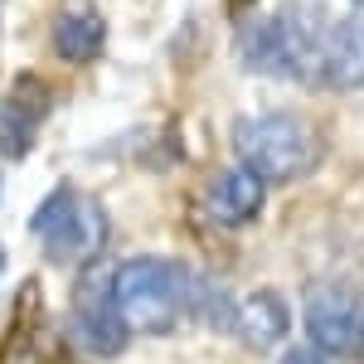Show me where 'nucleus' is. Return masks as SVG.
I'll list each match as a JSON object with an SVG mask.
<instances>
[{"mask_svg":"<svg viewBox=\"0 0 364 364\" xmlns=\"http://www.w3.org/2000/svg\"><path fill=\"white\" fill-rule=\"evenodd\" d=\"M195 277L170 257H132L112 267V306L132 336H166L190 306Z\"/></svg>","mask_w":364,"mask_h":364,"instance_id":"nucleus-1","label":"nucleus"},{"mask_svg":"<svg viewBox=\"0 0 364 364\" xmlns=\"http://www.w3.org/2000/svg\"><path fill=\"white\" fill-rule=\"evenodd\" d=\"M233 151L238 166H248L262 180H301L316 161H321V141L301 117L291 112H262V117H243L233 127Z\"/></svg>","mask_w":364,"mask_h":364,"instance_id":"nucleus-2","label":"nucleus"},{"mask_svg":"<svg viewBox=\"0 0 364 364\" xmlns=\"http://www.w3.org/2000/svg\"><path fill=\"white\" fill-rule=\"evenodd\" d=\"M360 326L364 306L360 291L345 282H316L306 291V331L316 340V350L326 355H355L360 350Z\"/></svg>","mask_w":364,"mask_h":364,"instance_id":"nucleus-3","label":"nucleus"},{"mask_svg":"<svg viewBox=\"0 0 364 364\" xmlns=\"http://www.w3.org/2000/svg\"><path fill=\"white\" fill-rule=\"evenodd\" d=\"M73 336L83 340L92 355H117L127 345V326L112 306V267H92L78 291H73Z\"/></svg>","mask_w":364,"mask_h":364,"instance_id":"nucleus-4","label":"nucleus"},{"mask_svg":"<svg viewBox=\"0 0 364 364\" xmlns=\"http://www.w3.org/2000/svg\"><path fill=\"white\" fill-rule=\"evenodd\" d=\"M238 54L252 73H296V39H291V25H287V10L243 25Z\"/></svg>","mask_w":364,"mask_h":364,"instance_id":"nucleus-5","label":"nucleus"},{"mask_svg":"<svg viewBox=\"0 0 364 364\" xmlns=\"http://www.w3.org/2000/svg\"><path fill=\"white\" fill-rule=\"evenodd\" d=\"M262 175H252L248 166H228L209 180V214L219 219L224 228H243L262 214Z\"/></svg>","mask_w":364,"mask_h":364,"instance_id":"nucleus-6","label":"nucleus"},{"mask_svg":"<svg viewBox=\"0 0 364 364\" xmlns=\"http://www.w3.org/2000/svg\"><path fill=\"white\" fill-rule=\"evenodd\" d=\"M233 331H238V340L248 350H277L282 340H287V331H291V311L282 301V291L262 287V291L243 296L233 306Z\"/></svg>","mask_w":364,"mask_h":364,"instance_id":"nucleus-7","label":"nucleus"},{"mask_svg":"<svg viewBox=\"0 0 364 364\" xmlns=\"http://www.w3.org/2000/svg\"><path fill=\"white\" fill-rule=\"evenodd\" d=\"M321 78L331 87H364V10H355V15H345V20L331 25Z\"/></svg>","mask_w":364,"mask_h":364,"instance_id":"nucleus-8","label":"nucleus"},{"mask_svg":"<svg viewBox=\"0 0 364 364\" xmlns=\"http://www.w3.org/2000/svg\"><path fill=\"white\" fill-rule=\"evenodd\" d=\"M102 243H107V214H102L97 199L83 195V204H78V214L68 219V228H63L58 238H49L44 248H49L54 262H92V257L102 252Z\"/></svg>","mask_w":364,"mask_h":364,"instance_id":"nucleus-9","label":"nucleus"},{"mask_svg":"<svg viewBox=\"0 0 364 364\" xmlns=\"http://www.w3.org/2000/svg\"><path fill=\"white\" fill-rule=\"evenodd\" d=\"M102 39H107V25L92 5H68L54 20V49L58 58L68 63H87V58L102 54Z\"/></svg>","mask_w":364,"mask_h":364,"instance_id":"nucleus-10","label":"nucleus"},{"mask_svg":"<svg viewBox=\"0 0 364 364\" xmlns=\"http://www.w3.org/2000/svg\"><path fill=\"white\" fill-rule=\"evenodd\" d=\"M34 132H39V112H29L25 102L5 97V102H0V156H5V161H20V156H29Z\"/></svg>","mask_w":364,"mask_h":364,"instance_id":"nucleus-11","label":"nucleus"},{"mask_svg":"<svg viewBox=\"0 0 364 364\" xmlns=\"http://www.w3.org/2000/svg\"><path fill=\"white\" fill-rule=\"evenodd\" d=\"M78 204H83V195H78L73 185H58L54 195H49L44 204H39V209H34V219H29L34 238H44V243H49V238H58V233L68 228V219L78 214Z\"/></svg>","mask_w":364,"mask_h":364,"instance_id":"nucleus-12","label":"nucleus"},{"mask_svg":"<svg viewBox=\"0 0 364 364\" xmlns=\"http://www.w3.org/2000/svg\"><path fill=\"white\" fill-rule=\"evenodd\" d=\"M282 364H321V360H316V350H287Z\"/></svg>","mask_w":364,"mask_h":364,"instance_id":"nucleus-13","label":"nucleus"},{"mask_svg":"<svg viewBox=\"0 0 364 364\" xmlns=\"http://www.w3.org/2000/svg\"><path fill=\"white\" fill-rule=\"evenodd\" d=\"M360 355H364V326H360Z\"/></svg>","mask_w":364,"mask_h":364,"instance_id":"nucleus-14","label":"nucleus"},{"mask_svg":"<svg viewBox=\"0 0 364 364\" xmlns=\"http://www.w3.org/2000/svg\"><path fill=\"white\" fill-rule=\"evenodd\" d=\"M0 267H5V248H0Z\"/></svg>","mask_w":364,"mask_h":364,"instance_id":"nucleus-15","label":"nucleus"},{"mask_svg":"<svg viewBox=\"0 0 364 364\" xmlns=\"http://www.w3.org/2000/svg\"><path fill=\"white\" fill-rule=\"evenodd\" d=\"M238 5H248V0H238Z\"/></svg>","mask_w":364,"mask_h":364,"instance_id":"nucleus-16","label":"nucleus"},{"mask_svg":"<svg viewBox=\"0 0 364 364\" xmlns=\"http://www.w3.org/2000/svg\"><path fill=\"white\" fill-rule=\"evenodd\" d=\"M360 5H364V0H360Z\"/></svg>","mask_w":364,"mask_h":364,"instance_id":"nucleus-17","label":"nucleus"}]
</instances>
